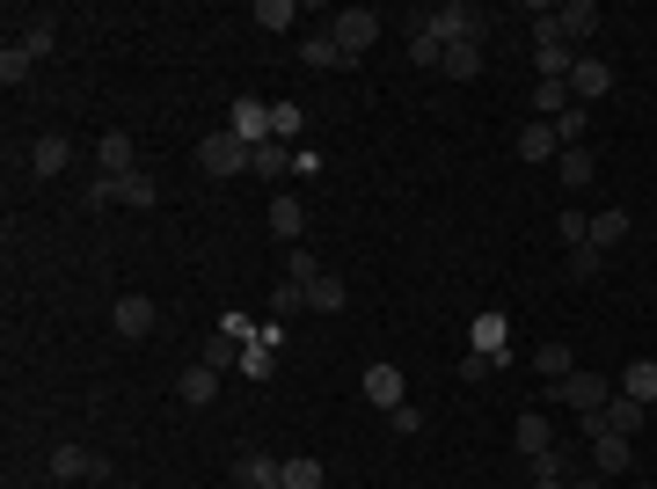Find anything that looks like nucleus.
Returning <instances> with one entry per match:
<instances>
[{
    "mask_svg": "<svg viewBox=\"0 0 657 489\" xmlns=\"http://www.w3.org/2000/svg\"><path fill=\"white\" fill-rule=\"evenodd\" d=\"M248 139H234V132H205V139H197V169L212 175V183H227V175H242L248 169Z\"/></svg>",
    "mask_w": 657,
    "mask_h": 489,
    "instance_id": "nucleus-1",
    "label": "nucleus"
},
{
    "mask_svg": "<svg viewBox=\"0 0 657 489\" xmlns=\"http://www.w3.org/2000/svg\"><path fill=\"white\" fill-rule=\"evenodd\" d=\"M329 37H337V51L358 66L365 51H373V37H380V15H373V8H337V15H329Z\"/></svg>",
    "mask_w": 657,
    "mask_h": 489,
    "instance_id": "nucleus-2",
    "label": "nucleus"
},
{
    "mask_svg": "<svg viewBox=\"0 0 657 489\" xmlns=\"http://www.w3.org/2000/svg\"><path fill=\"white\" fill-rule=\"evenodd\" d=\"M416 23L431 29L438 45H475V29H483V15H475V8H461V0H446V8H424Z\"/></svg>",
    "mask_w": 657,
    "mask_h": 489,
    "instance_id": "nucleus-3",
    "label": "nucleus"
},
{
    "mask_svg": "<svg viewBox=\"0 0 657 489\" xmlns=\"http://www.w3.org/2000/svg\"><path fill=\"white\" fill-rule=\"evenodd\" d=\"M556 402L562 409H577V416H599L613 402V388H607V372H570V380L556 388Z\"/></svg>",
    "mask_w": 657,
    "mask_h": 489,
    "instance_id": "nucleus-4",
    "label": "nucleus"
},
{
    "mask_svg": "<svg viewBox=\"0 0 657 489\" xmlns=\"http://www.w3.org/2000/svg\"><path fill=\"white\" fill-rule=\"evenodd\" d=\"M643 416H650V409H643L635 394H613V402H607L599 416H584V439H592V431H613V439H635V431H643Z\"/></svg>",
    "mask_w": 657,
    "mask_h": 489,
    "instance_id": "nucleus-5",
    "label": "nucleus"
},
{
    "mask_svg": "<svg viewBox=\"0 0 657 489\" xmlns=\"http://www.w3.org/2000/svg\"><path fill=\"white\" fill-rule=\"evenodd\" d=\"M154 321H161V307H154V299H146V293H124L118 307H110V329H118L124 343H139V337H154Z\"/></svg>",
    "mask_w": 657,
    "mask_h": 489,
    "instance_id": "nucleus-6",
    "label": "nucleus"
},
{
    "mask_svg": "<svg viewBox=\"0 0 657 489\" xmlns=\"http://www.w3.org/2000/svg\"><path fill=\"white\" fill-rule=\"evenodd\" d=\"M102 475H110L102 453H81V445H59L51 453V482H102Z\"/></svg>",
    "mask_w": 657,
    "mask_h": 489,
    "instance_id": "nucleus-7",
    "label": "nucleus"
},
{
    "mask_svg": "<svg viewBox=\"0 0 657 489\" xmlns=\"http://www.w3.org/2000/svg\"><path fill=\"white\" fill-rule=\"evenodd\" d=\"M607 88H613V66H607V59H592V51H584L577 66H570V102H584V110H592V102L607 96Z\"/></svg>",
    "mask_w": 657,
    "mask_h": 489,
    "instance_id": "nucleus-8",
    "label": "nucleus"
},
{
    "mask_svg": "<svg viewBox=\"0 0 657 489\" xmlns=\"http://www.w3.org/2000/svg\"><path fill=\"white\" fill-rule=\"evenodd\" d=\"M227 132H234V139H248V147H264V139H270V110L256 96H242L234 110H227Z\"/></svg>",
    "mask_w": 657,
    "mask_h": 489,
    "instance_id": "nucleus-9",
    "label": "nucleus"
},
{
    "mask_svg": "<svg viewBox=\"0 0 657 489\" xmlns=\"http://www.w3.org/2000/svg\"><path fill=\"white\" fill-rule=\"evenodd\" d=\"M66 132H37V139H29V175H37V183H51V175L66 169Z\"/></svg>",
    "mask_w": 657,
    "mask_h": 489,
    "instance_id": "nucleus-10",
    "label": "nucleus"
},
{
    "mask_svg": "<svg viewBox=\"0 0 657 489\" xmlns=\"http://www.w3.org/2000/svg\"><path fill=\"white\" fill-rule=\"evenodd\" d=\"M511 147H519V161H556V154H562V132L548 118H534L519 139H511Z\"/></svg>",
    "mask_w": 657,
    "mask_h": 489,
    "instance_id": "nucleus-11",
    "label": "nucleus"
},
{
    "mask_svg": "<svg viewBox=\"0 0 657 489\" xmlns=\"http://www.w3.org/2000/svg\"><path fill=\"white\" fill-rule=\"evenodd\" d=\"M365 402L394 416L402 402H410V394H402V372H394V366H365Z\"/></svg>",
    "mask_w": 657,
    "mask_h": 489,
    "instance_id": "nucleus-12",
    "label": "nucleus"
},
{
    "mask_svg": "<svg viewBox=\"0 0 657 489\" xmlns=\"http://www.w3.org/2000/svg\"><path fill=\"white\" fill-rule=\"evenodd\" d=\"M584 51H570L562 37H534V66H540V81H570V66H577Z\"/></svg>",
    "mask_w": 657,
    "mask_h": 489,
    "instance_id": "nucleus-13",
    "label": "nucleus"
},
{
    "mask_svg": "<svg viewBox=\"0 0 657 489\" xmlns=\"http://www.w3.org/2000/svg\"><path fill=\"white\" fill-rule=\"evenodd\" d=\"M511 439H519V453H526V461H540V453L556 445V424H548L540 409H526L519 424H511Z\"/></svg>",
    "mask_w": 657,
    "mask_h": 489,
    "instance_id": "nucleus-14",
    "label": "nucleus"
},
{
    "mask_svg": "<svg viewBox=\"0 0 657 489\" xmlns=\"http://www.w3.org/2000/svg\"><path fill=\"white\" fill-rule=\"evenodd\" d=\"M629 461H635V445H629V439H613V431H592V467H599V475H629Z\"/></svg>",
    "mask_w": 657,
    "mask_h": 489,
    "instance_id": "nucleus-15",
    "label": "nucleus"
},
{
    "mask_svg": "<svg viewBox=\"0 0 657 489\" xmlns=\"http://www.w3.org/2000/svg\"><path fill=\"white\" fill-rule=\"evenodd\" d=\"M635 234V220L629 212H621V205H607V212H599V220H592V248H599V256H607V248H621Z\"/></svg>",
    "mask_w": 657,
    "mask_h": 489,
    "instance_id": "nucleus-16",
    "label": "nucleus"
},
{
    "mask_svg": "<svg viewBox=\"0 0 657 489\" xmlns=\"http://www.w3.org/2000/svg\"><path fill=\"white\" fill-rule=\"evenodd\" d=\"M96 161H102V175H139V169H132V132H102Z\"/></svg>",
    "mask_w": 657,
    "mask_h": 489,
    "instance_id": "nucleus-17",
    "label": "nucleus"
},
{
    "mask_svg": "<svg viewBox=\"0 0 657 489\" xmlns=\"http://www.w3.org/2000/svg\"><path fill=\"white\" fill-rule=\"evenodd\" d=\"M343 299H351V285H343L337 270H321L315 285H307V307H315V315H343Z\"/></svg>",
    "mask_w": 657,
    "mask_h": 489,
    "instance_id": "nucleus-18",
    "label": "nucleus"
},
{
    "mask_svg": "<svg viewBox=\"0 0 657 489\" xmlns=\"http://www.w3.org/2000/svg\"><path fill=\"white\" fill-rule=\"evenodd\" d=\"M621 394H635L643 409L657 402V358H635V366H621Z\"/></svg>",
    "mask_w": 657,
    "mask_h": 489,
    "instance_id": "nucleus-19",
    "label": "nucleus"
},
{
    "mask_svg": "<svg viewBox=\"0 0 657 489\" xmlns=\"http://www.w3.org/2000/svg\"><path fill=\"white\" fill-rule=\"evenodd\" d=\"M118 205H132V212H146V205H161V183L154 175H118Z\"/></svg>",
    "mask_w": 657,
    "mask_h": 489,
    "instance_id": "nucleus-20",
    "label": "nucleus"
},
{
    "mask_svg": "<svg viewBox=\"0 0 657 489\" xmlns=\"http://www.w3.org/2000/svg\"><path fill=\"white\" fill-rule=\"evenodd\" d=\"M592 169H599V161H592V147H562L556 154V175L570 183V191H584V183H592Z\"/></svg>",
    "mask_w": 657,
    "mask_h": 489,
    "instance_id": "nucleus-21",
    "label": "nucleus"
},
{
    "mask_svg": "<svg viewBox=\"0 0 657 489\" xmlns=\"http://www.w3.org/2000/svg\"><path fill=\"white\" fill-rule=\"evenodd\" d=\"M175 394H183L191 409H205V402H212V394H219V372H212V366H191V372H183V380H175Z\"/></svg>",
    "mask_w": 657,
    "mask_h": 489,
    "instance_id": "nucleus-22",
    "label": "nucleus"
},
{
    "mask_svg": "<svg viewBox=\"0 0 657 489\" xmlns=\"http://www.w3.org/2000/svg\"><path fill=\"white\" fill-rule=\"evenodd\" d=\"M300 227H307L300 197H270V234H278V242H300Z\"/></svg>",
    "mask_w": 657,
    "mask_h": 489,
    "instance_id": "nucleus-23",
    "label": "nucleus"
},
{
    "mask_svg": "<svg viewBox=\"0 0 657 489\" xmlns=\"http://www.w3.org/2000/svg\"><path fill=\"white\" fill-rule=\"evenodd\" d=\"M23 51L29 59H51V51H59V23H51V15H29L23 23Z\"/></svg>",
    "mask_w": 657,
    "mask_h": 489,
    "instance_id": "nucleus-24",
    "label": "nucleus"
},
{
    "mask_svg": "<svg viewBox=\"0 0 657 489\" xmlns=\"http://www.w3.org/2000/svg\"><path fill=\"white\" fill-rule=\"evenodd\" d=\"M438 74H453V81H475V74H483V45H446V59H438Z\"/></svg>",
    "mask_w": 657,
    "mask_h": 489,
    "instance_id": "nucleus-25",
    "label": "nucleus"
},
{
    "mask_svg": "<svg viewBox=\"0 0 657 489\" xmlns=\"http://www.w3.org/2000/svg\"><path fill=\"white\" fill-rule=\"evenodd\" d=\"M285 475V461H270V453H242V467H234V482L256 489V482H278Z\"/></svg>",
    "mask_w": 657,
    "mask_h": 489,
    "instance_id": "nucleus-26",
    "label": "nucleus"
},
{
    "mask_svg": "<svg viewBox=\"0 0 657 489\" xmlns=\"http://www.w3.org/2000/svg\"><path fill=\"white\" fill-rule=\"evenodd\" d=\"M300 59H307V66H351V59L337 51V37H329V29H315V37H300Z\"/></svg>",
    "mask_w": 657,
    "mask_h": 489,
    "instance_id": "nucleus-27",
    "label": "nucleus"
},
{
    "mask_svg": "<svg viewBox=\"0 0 657 489\" xmlns=\"http://www.w3.org/2000/svg\"><path fill=\"white\" fill-rule=\"evenodd\" d=\"M534 372L562 388V380H570V343H540V351H534Z\"/></svg>",
    "mask_w": 657,
    "mask_h": 489,
    "instance_id": "nucleus-28",
    "label": "nucleus"
},
{
    "mask_svg": "<svg viewBox=\"0 0 657 489\" xmlns=\"http://www.w3.org/2000/svg\"><path fill=\"white\" fill-rule=\"evenodd\" d=\"M534 110H540L548 124H556L562 110H570V81H534Z\"/></svg>",
    "mask_w": 657,
    "mask_h": 489,
    "instance_id": "nucleus-29",
    "label": "nucleus"
},
{
    "mask_svg": "<svg viewBox=\"0 0 657 489\" xmlns=\"http://www.w3.org/2000/svg\"><path fill=\"white\" fill-rule=\"evenodd\" d=\"M504 343H511L504 315H483V321H475V351H483V358H504Z\"/></svg>",
    "mask_w": 657,
    "mask_h": 489,
    "instance_id": "nucleus-30",
    "label": "nucleus"
},
{
    "mask_svg": "<svg viewBox=\"0 0 657 489\" xmlns=\"http://www.w3.org/2000/svg\"><path fill=\"white\" fill-rule=\"evenodd\" d=\"M248 169H256V175H264V183H270V175H285V169H292V147H278V139H264V147L248 154Z\"/></svg>",
    "mask_w": 657,
    "mask_h": 489,
    "instance_id": "nucleus-31",
    "label": "nucleus"
},
{
    "mask_svg": "<svg viewBox=\"0 0 657 489\" xmlns=\"http://www.w3.org/2000/svg\"><path fill=\"white\" fill-rule=\"evenodd\" d=\"M300 102H270V139H278V147H285V139H300Z\"/></svg>",
    "mask_w": 657,
    "mask_h": 489,
    "instance_id": "nucleus-32",
    "label": "nucleus"
},
{
    "mask_svg": "<svg viewBox=\"0 0 657 489\" xmlns=\"http://www.w3.org/2000/svg\"><path fill=\"white\" fill-rule=\"evenodd\" d=\"M285 489H321V461L315 453H292L285 461Z\"/></svg>",
    "mask_w": 657,
    "mask_h": 489,
    "instance_id": "nucleus-33",
    "label": "nucleus"
},
{
    "mask_svg": "<svg viewBox=\"0 0 657 489\" xmlns=\"http://www.w3.org/2000/svg\"><path fill=\"white\" fill-rule=\"evenodd\" d=\"M256 29H292L300 15H292V0H256V15H248Z\"/></svg>",
    "mask_w": 657,
    "mask_h": 489,
    "instance_id": "nucleus-34",
    "label": "nucleus"
},
{
    "mask_svg": "<svg viewBox=\"0 0 657 489\" xmlns=\"http://www.w3.org/2000/svg\"><path fill=\"white\" fill-rule=\"evenodd\" d=\"M29 66H37V59H29L23 45H8V51H0V81H8V88H23V81H29Z\"/></svg>",
    "mask_w": 657,
    "mask_h": 489,
    "instance_id": "nucleus-35",
    "label": "nucleus"
},
{
    "mask_svg": "<svg viewBox=\"0 0 657 489\" xmlns=\"http://www.w3.org/2000/svg\"><path fill=\"white\" fill-rule=\"evenodd\" d=\"M410 59H416V66H438V59H446V45H438L431 29L416 23V29H410Z\"/></svg>",
    "mask_w": 657,
    "mask_h": 489,
    "instance_id": "nucleus-36",
    "label": "nucleus"
},
{
    "mask_svg": "<svg viewBox=\"0 0 657 489\" xmlns=\"http://www.w3.org/2000/svg\"><path fill=\"white\" fill-rule=\"evenodd\" d=\"M556 234H562V248H592V220H584V212H562Z\"/></svg>",
    "mask_w": 657,
    "mask_h": 489,
    "instance_id": "nucleus-37",
    "label": "nucleus"
},
{
    "mask_svg": "<svg viewBox=\"0 0 657 489\" xmlns=\"http://www.w3.org/2000/svg\"><path fill=\"white\" fill-rule=\"evenodd\" d=\"M300 307H307V285L278 278V293H270V315H300Z\"/></svg>",
    "mask_w": 657,
    "mask_h": 489,
    "instance_id": "nucleus-38",
    "label": "nucleus"
},
{
    "mask_svg": "<svg viewBox=\"0 0 657 489\" xmlns=\"http://www.w3.org/2000/svg\"><path fill=\"white\" fill-rule=\"evenodd\" d=\"M556 132H562V147H570V139H584V132H592V110H584V102H570V110L556 118Z\"/></svg>",
    "mask_w": 657,
    "mask_h": 489,
    "instance_id": "nucleus-39",
    "label": "nucleus"
},
{
    "mask_svg": "<svg viewBox=\"0 0 657 489\" xmlns=\"http://www.w3.org/2000/svg\"><path fill=\"white\" fill-rule=\"evenodd\" d=\"M242 372H248V380H270V372H278L270 343H248V351H242Z\"/></svg>",
    "mask_w": 657,
    "mask_h": 489,
    "instance_id": "nucleus-40",
    "label": "nucleus"
},
{
    "mask_svg": "<svg viewBox=\"0 0 657 489\" xmlns=\"http://www.w3.org/2000/svg\"><path fill=\"white\" fill-rule=\"evenodd\" d=\"M285 278H292V285H315V278H321V264L307 256V248H292V256H285Z\"/></svg>",
    "mask_w": 657,
    "mask_h": 489,
    "instance_id": "nucleus-41",
    "label": "nucleus"
},
{
    "mask_svg": "<svg viewBox=\"0 0 657 489\" xmlns=\"http://www.w3.org/2000/svg\"><path fill=\"white\" fill-rule=\"evenodd\" d=\"M81 205H88V212H102V205H118V175H96V183L81 191Z\"/></svg>",
    "mask_w": 657,
    "mask_h": 489,
    "instance_id": "nucleus-42",
    "label": "nucleus"
},
{
    "mask_svg": "<svg viewBox=\"0 0 657 489\" xmlns=\"http://www.w3.org/2000/svg\"><path fill=\"white\" fill-rule=\"evenodd\" d=\"M599 270H607L599 248H570V278H599Z\"/></svg>",
    "mask_w": 657,
    "mask_h": 489,
    "instance_id": "nucleus-43",
    "label": "nucleus"
},
{
    "mask_svg": "<svg viewBox=\"0 0 657 489\" xmlns=\"http://www.w3.org/2000/svg\"><path fill=\"white\" fill-rule=\"evenodd\" d=\"M388 431H394V439H410V431H424V416H416V409H410V402H402V409H394V416H388Z\"/></svg>",
    "mask_w": 657,
    "mask_h": 489,
    "instance_id": "nucleus-44",
    "label": "nucleus"
},
{
    "mask_svg": "<svg viewBox=\"0 0 657 489\" xmlns=\"http://www.w3.org/2000/svg\"><path fill=\"white\" fill-rule=\"evenodd\" d=\"M534 489H570V482H556V475H540V467H534Z\"/></svg>",
    "mask_w": 657,
    "mask_h": 489,
    "instance_id": "nucleus-45",
    "label": "nucleus"
},
{
    "mask_svg": "<svg viewBox=\"0 0 657 489\" xmlns=\"http://www.w3.org/2000/svg\"><path fill=\"white\" fill-rule=\"evenodd\" d=\"M256 489H285V475H278V482H256Z\"/></svg>",
    "mask_w": 657,
    "mask_h": 489,
    "instance_id": "nucleus-46",
    "label": "nucleus"
},
{
    "mask_svg": "<svg viewBox=\"0 0 657 489\" xmlns=\"http://www.w3.org/2000/svg\"><path fill=\"white\" fill-rule=\"evenodd\" d=\"M570 489H599V475H592V482H570Z\"/></svg>",
    "mask_w": 657,
    "mask_h": 489,
    "instance_id": "nucleus-47",
    "label": "nucleus"
},
{
    "mask_svg": "<svg viewBox=\"0 0 657 489\" xmlns=\"http://www.w3.org/2000/svg\"><path fill=\"white\" fill-rule=\"evenodd\" d=\"M643 489H657V482H643Z\"/></svg>",
    "mask_w": 657,
    "mask_h": 489,
    "instance_id": "nucleus-48",
    "label": "nucleus"
}]
</instances>
